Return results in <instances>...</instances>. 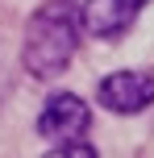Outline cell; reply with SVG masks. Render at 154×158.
<instances>
[{
    "label": "cell",
    "mask_w": 154,
    "mask_h": 158,
    "mask_svg": "<svg viewBox=\"0 0 154 158\" xmlns=\"http://www.w3.org/2000/svg\"><path fill=\"white\" fill-rule=\"evenodd\" d=\"M150 0H88L79 4V25L92 38H121Z\"/></svg>",
    "instance_id": "cell-4"
},
{
    "label": "cell",
    "mask_w": 154,
    "mask_h": 158,
    "mask_svg": "<svg viewBox=\"0 0 154 158\" xmlns=\"http://www.w3.org/2000/svg\"><path fill=\"white\" fill-rule=\"evenodd\" d=\"M88 121H92V108L79 100L75 92H58V96H50L46 104H42V112H38V133L42 137H50V142H83V129H88Z\"/></svg>",
    "instance_id": "cell-3"
},
{
    "label": "cell",
    "mask_w": 154,
    "mask_h": 158,
    "mask_svg": "<svg viewBox=\"0 0 154 158\" xmlns=\"http://www.w3.org/2000/svg\"><path fill=\"white\" fill-rule=\"evenodd\" d=\"M46 158H96V146H88V142H63V146H54Z\"/></svg>",
    "instance_id": "cell-5"
},
{
    "label": "cell",
    "mask_w": 154,
    "mask_h": 158,
    "mask_svg": "<svg viewBox=\"0 0 154 158\" xmlns=\"http://www.w3.org/2000/svg\"><path fill=\"white\" fill-rule=\"evenodd\" d=\"M79 4L71 0H50L29 17V29L21 42V67L38 79H54L71 67L75 50H79Z\"/></svg>",
    "instance_id": "cell-1"
},
{
    "label": "cell",
    "mask_w": 154,
    "mask_h": 158,
    "mask_svg": "<svg viewBox=\"0 0 154 158\" xmlns=\"http://www.w3.org/2000/svg\"><path fill=\"white\" fill-rule=\"evenodd\" d=\"M96 100L100 108L117 112V117H133V112H146L154 104V75L146 71H117L104 75L96 87Z\"/></svg>",
    "instance_id": "cell-2"
}]
</instances>
